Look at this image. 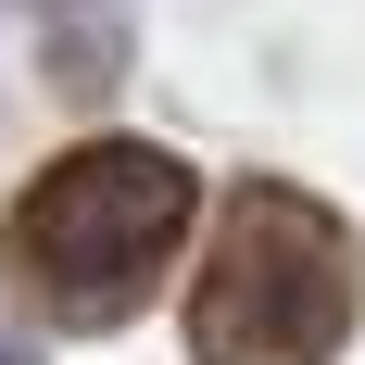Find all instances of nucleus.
<instances>
[{
	"label": "nucleus",
	"instance_id": "nucleus-2",
	"mask_svg": "<svg viewBox=\"0 0 365 365\" xmlns=\"http://www.w3.org/2000/svg\"><path fill=\"white\" fill-rule=\"evenodd\" d=\"M353 302V227L315 189L252 177L215 215V252L189 264V365H340Z\"/></svg>",
	"mask_w": 365,
	"mask_h": 365
},
{
	"label": "nucleus",
	"instance_id": "nucleus-3",
	"mask_svg": "<svg viewBox=\"0 0 365 365\" xmlns=\"http://www.w3.org/2000/svg\"><path fill=\"white\" fill-rule=\"evenodd\" d=\"M0 365H13V353H0Z\"/></svg>",
	"mask_w": 365,
	"mask_h": 365
},
{
	"label": "nucleus",
	"instance_id": "nucleus-1",
	"mask_svg": "<svg viewBox=\"0 0 365 365\" xmlns=\"http://www.w3.org/2000/svg\"><path fill=\"white\" fill-rule=\"evenodd\" d=\"M189 215H202V177H189L164 139H76V151H51V164L13 189L0 264H13V290H26L38 315H63V328H126V315L164 290Z\"/></svg>",
	"mask_w": 365,
	"mask_h": 365
}]
</instances>
